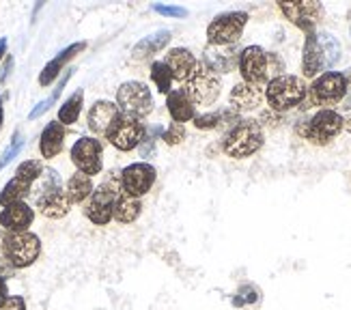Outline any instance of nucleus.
I'll use <instances>...</instances> for the list:
<instances>
[{"instance_id":"obj_15","label":"nucleus","mask_w":351,"mask_h":310,"mask_svg":"<svg viewBox=\"0 0 351 310\" xmlns=\"http://www.w3.org/2000/svg\"><path fill=\"white\" fill-rule=\"evenodd\" d=\"M145 126L138 119H132L125 115H119V119L112 123V128L106 132V138L110 141V145L119 151H132L141 145L145 136Z\"/></svg>"},{"instance_id":"obj_18","label":"nucleus","mask_w":351,"mask_h":310,"mask_svg":"<svg viewBox=\"0 0 351 310\" xmlns=\"http://www.w3.org/2000/svg\"><path fill=\"white\" fill-rule=\"evenodd\" d=\"M164 63L169 65V69L173 73V80L188 82L198 67V58L188 48H173V50H169V54H166Z\"/></svg>"},{"instance_id":"obj_7","label":"nucleus","mask_w":351,"mask_h":310,"mask_svg":"<svg viewBox=\"0 0 351 310\" xmlns=\"http://www.w3.org/2000/svg\"><path fill=\"white\" fill-rule=\"evenodd\" d=\"M181 88L194 106H211L220 97L222 84H220V75L209 71L203 63H198L192 78L188 82H183Z\"/></svg>"},{"instance_id":"obj_10","label":"nucleus","mask_w":351,"mask_h":310,"mask_svg":"<svg viewBox=\"0 0 351 310\" xmlns=\"http://www.w3.org/2000/svg\"><path fill=\"white\" fill-rule=\"evenodd\" d=\"M343 128H345L343 115L332 110V108H322V110L315 112L313 119L304 126L302 134L313 145H328L343 132Z\"/></svg>"},{"instance_id":"obj_39","label":"nucleus","mask_w":351,"mask_h":310,"mask_svg":"<svg viewBox=\"0 0 351 310\" xmlns=\"http://www.w3.org/2000/svg\"><path fill=\"white\" fill-rule=\"evenodd\" d=\"M0 310H26V302L22 296H9L5 302H0Z\"/></svg>"},{"instance_id":"obj_26","label":"nucleus","mask_w":351,"mask_h":310,"mask_svg":"<svg viewBox=\"0 0 351 310\" xmlns=\"http://www.w3.org/2000/svg\"><path fill=\"white\" fill-rule=\"evenodd\" d=\"M143 213V200L136 198V196H128L121 192L117 203H114V211H112V218L121 224H132L141 218Z\"/></svg>"},{"instance_id":"obj_31","label":"nucleus","mask_w":351,"mask_h":310,"mask_svg":"<svg viewBox=\"0 0 351 310\" xmlns=\"http://www.w3.org/2000/svg\"><path fill=\"white\" fill-rule=\"evenodd\" d=\"M317 39H319V45H322V50H324L328 69H332L341 60V43L332 33H317Z\"/></svg>"},{"instance_id":"obj_29","label":"nucleus","mask_w":351,"mask_h":310,"mask_svg":"<svg viewBox=\"0 0 351 310\" xmlns=\"http://www.w3.org/2000/svg\"><path fill=\"white\" fill-rule=\"evenodd\" d=\"M30 188H33L30 183L13 177L3 188V192H0V205L9 207V205H15V203H22V198L30 194Z\"/></svg>"},{"instance_id":"obj_43","label":"nucleus","mask_w":351,"mask_h":310,"mask_svg":"<svg viewBox=\"0 0 351 310\" xmlns=\"http://www.w3.org/2000/svg\"><path fill=\"white\" fill-rule=\"evenodd\" d=\"M5 54H7V39H0V60L5 58Z\"/></svg>"},{"instance_id":"obj_33","label":"nucleus","mask_w":351,"mask_h":310,"mask_svg":"<svg viewBox=\"0 0 351 310\" xmlns=\"http://www.w3.org/2000/svg\"><path fill=\"white\" fill-rule=\"evenodd\" d=\"M162 132L164 130L160 126H154V128L145 130V136H143V141L138 145L141 158H145V160L154 158V155H156V143H158V138H162Z\"/></svg>"},{"instance_id":"obj_6","label":"nucleus","mask_w":351,"mask_h":310,"mask_svg":"<svg viewBox=\"0 0 351 310\" xmlns=\"http://www.w3.org/2000/svg\"><path fill=\"white\" fill-rule=\"evenodd\" d=\"M117 108L121 115L141 121L154 110V95H151L147 84L130 80L121 84L117 91Z\"/></svg>"},{"instance_id":"obj_13","label":"nucleus","mask_w":351,"mask_h":310,"mask_svg":"<svg viewBox=\"0 0 351 310\" xmlns=\"http://www.w3.org/2000/svg\"><path fill=\"white\" fill-rule=\"evenodd\" d=\"M158 179L156 166H151L149 162H136L130 164L121 170V192L128 196L143 198Z\"/></svg>"},{"instance_id":"obj_3","label":"nucleus","mask_w":351,"mask_h":310,"mask_svg":"<svg viewBox=\"0 0 351 310\" xmlns=\"http://www.w3.org/2000/svg\"><path fill=\"white\" fill-rule=\"evenodd\" d=\"M306 95H308V86L304 82V78L291 73H282L278 78H274L265 86V99L271 110L276 112L291 110V108L300 106L306 99Z\"/></svg>"},{"instance_id":"obj_17","label":"nucleus","mask_w":351,"mask_h":310,"mask_svg":"<svg viewBox=\"0 0 351 310\" xmlns=\"http://www.w3.org/2000/svg\"><path fill=\"white\" fill-rule=\"evenodd\" d=\"M265 99V91L263 86H256V84H248V82H239L233 86L231 91V108L235 112H250L254 108L261 106V102Z\"/></svg>"},{"instance_id":"obj_36","label":"nucleus","mask_w":351,"mask_h":310,"mask_svg":"<svg viewBox=\"0 0 351 310\" xmlns=\"http://www.w3.org/2000/svg\"><path fill=\"white\" fill-rule=\"evenodd\" d=\"M24 149V136L20 134V132H15L13 134V141H11V145L5 149V153L3 155H0V168H5L13 158H15V155H18L20 151Z\"/></svg>"},{"instance_id":"obj_40","label":"nucleus","mask_w":351,"mask_h":310,"mask_svg":"<svg viewBox=\"0 0 351 310\" xmlns=\"http://www.w3.org/2000/svg\"><path fill=\"white\" fill-rule=\"evenodd\" d=\"M11 69H13V56H7V58H5V63H3V67H0V84H5V82H7V78H9Z\"/></svg>"},{"instance_id":"obj_30","label":"nucleus","mask_w":351,"mask_h":310,"mask_svg":"<svg viewBox=\"0 0 351 310\" xmlns=\"http://www.w3.org/2000/svg\"><path fill=\"white\" fill-rule=\"evenodd\" d=\"M224 121H233L237 123L239 117L237 112L233 110H226V112H207V115H196L194 117V128L196 130H216L218 126H222Z\"/></svg>"},{"instance_id":"obj_25","label":"nucleus","mask_w":351,"mask_h":310,"mask_svg":"<svg viewBox=\"0 0 351 310\" xmlns=\"http://www.w3.org/2000/svg\"><path fill=\"white\" fill-rule=\"evenodd\" d=\"M171 39H173L171 30H166V28L156 30L154 35L143 37L138 43L134 45L132 58H134V60H147L149 56H154V54H158L160 50H164L166 45H169V41H171Z\"/></svg>"},{"instance_id":"obj_9","label":"nucleus","mask_w":351,"mask_h":310,"mask_svg":"<svg viewBox=\"0 0 351 310\" xmlns=\"http://www.w3.org/2000/svg\"><path fill=\"white\" fill-rule=\"evenodd\" d=\"M246 24H248L246 11H228V13L218 15V18L207 26L209 45H235L241 39Z\"/></svg>"},{"instance_id":"obj_21","label":"nucleus","mask_w":351,"mask_h":310,"mask_svg":"<svg viewBox=\"0 0 351 310\" xmlns=\"http://www.w3.org/2000/svg\"><path fill=\"white\" fill-rule=\"evenodd\" d=\"M35 220V211L30 209L24 200L22 203L9 205L0 211V226H3L7 232H24L28 230V226Z\"/></svg>"},{"instance_id":"obj_11","label":"nucleus","mask_w":351,"mask_h":310,"mask_svg":"<svg viewBox=\"0 0 351 310\" xmlns=\"http://www.w3.org/2000/svg\"><path fill=\"white\" fill-rule=\"evenodd\" d=\"M278 9L289 22L308 35L315 33L317 24L324 18V5L317 3V0H282V3H278Z\"/></svg>"},{"instance_id":"obj_14","label":"nucleus","mask_w":351,"mask_h":310,"mask_svg":"<svg viewBox=\"0 0 351 310\" xmlns=\"http://www.w3.org/2000/svg\"><path fill=\"white\" fill-rule=\"evenodd\" d=\"M104 147L97 138L90 136H82L75 141V145L71 147V162L78 168V173H84L88 177L99 175L104 168Z\"/></svg>"},{"instance_id":"obj_19","label":"nucleus","mask_w":351,"mask_h":310,"mask_svg":"<svg viewBox=\"0 0 351 310\" xmlns=\"http://www.w3.org/2000/svg\"><path fill=\"white\" fill-rule=\"evenodd\" d=\"M119 108L112 104V102H106V99H99L95 102L93 106H90L88 110V130L97 134V136H106V132H108L112 128V123L119 119Z\"/></svg>"},{"instance_id":"obj_41","label":"nucleus","mask_w":351,"mask_h":310,"mask_svg":"<svg viewBox=\"0 0 351 310\" xmlns=\"http://www.w3.org/2000/svg\"><path fill=\"white\" fill-rule=\"evenodd\" d=\"M9 296H7V281L3 276H0V302H5Z\"/></svg>"},{"instance_id":"obj_1","label":"nucleus","mask_w":351,"mask_h":310,"mask_svg":"<svg viewBox=\"0 0 351 310\" xmlns=\"http://www.w3.org/2000/svg\"><path fill=\"white\" fill-rule=\"evenodd\" d=\"M265 136L263 128L258 126V121L254 119H239L235 126L226 132L224 141H222V151L228 158L243 160L254 155L258 149L263 147Z\"/></svg>"},{"instance_id":"obj_37","label":"nucleus","mask_w":351,"mask_h":310,"mask_svg":"<svg viewBox=\"0 0 351 310\" xmlns=\"http://www.w3.org/2000/svg\"><path fill=\"white\" fill-rule=\"evenodd\" d=\"M183 138H186V128H183L181 123H171V126L162 132V141L171 147L183 143Z\"/></svg>"},{"instance_id":"obj_12","label":"nucleus","mask_w":351,"mask_h":310,"mask_svg":"<svg viewBox=\"0 0 351 310\" xmlns=\"http://www.w3.org/2000/svg\"><path fill=\"white\" fill-rule=\"evenodd\" d=\"M237 69L243 82L263 86L269 80V52H265L261 45H248L239 52Z\"/></svg>"},{"instance_id":"obj_8","label":"nucleus","mask_w":351,"mask_h":310,"mask_svg":"<svg viewBox=\"0 0 351 310\" xmlns=\"http://www.w3.org/2000/svg\"><path fill=\"white\" fill-rule=\"evenodd\" d=\"M347 78L341 71H326L319 78H315V82L308 88V99L313 106H337L339 102L345 99L347 95Z\"/></svg>"},{"instance_id":"obj_42","label":"nucleus","mask_w":351,"mask_h":310,"mask_svg":"<svg viewBox=\"0 0 351 310\" xmlns=\"http://www.w3.org/2000/svg\"><path fill=\"white\" fill-rule=\"evenodd\" d=\"M3 123H5V106H3V95H0V130H3Z\"/></svg>"},{"instance_id":"obj_20","label":"nucleus","mask_w":351,"mask_h":310,"mask_svg":"<svg viewBox=\"0 0 351 310\" xmlns=\"http://www.w3.org/2000/svg\"><path fill=\"white\" fill-rule=\"evenodd\" d=\"M328 63L322 45H319L317 33L306 35V43H304V54H302V71L306 78H319L322 73H326Z\"/></svg>"},{"instance_id":"obj_4","label":"nucleus","mask_w":351,"mask_h":310,"mask_svg":"<svg viewBox=\"0 0 351 310\" xmlns=\"http://www.w3.org/2000/svg\"><path fill=\"white\" fill-rule=\"evenodd\" d=\"M39 179H41V185L37 194V209L41 211V215H45V218H50V220L65 218L71 209V203L63 190V185H60L58 173L52 168H45Z\"/></svg>"},{"instance_id":"obj_35","label":"nucleus","mask_w":351,"mask_h":310,"mask_svg":"<svg viewBox=\"0 0 351 310\" xmlns=\"http://www.w3.org/2000/svg\"><path fill=\"white\" fill-rule=\"evenodd\" d=\"M258 302H261V291H258L254 285H241L233 298V306H237V308L258 304Z\"/></svg>"},{"instance_id":"obj_22","label":"nucleus","mask_w":351,"mask_h":310,"mask_svg":"<svg viewBox=\"0 0 351 310\" xmlns=\"http://www.w3.org/2000/svg\"><path fill=\"white\" fill-rule=\"evenodd\" d=\"M86 48V41H78V43H71V45H67V48L63 50V52H58L48 65L43 67V71L39 73V84L41 86H50L56 78H58V73L63 71V67L69 63V60L75 56V54H80L82 50Z\"/></svg>"},{"instance_id":"obj_5","label":"nucleus","mask_w":351,"mask_h":310,"mask_svg":"<svg viewBox=\"0 0 351 310\" xmlns=\"http://www.w3.org/2000/svg\"><path fill=\"white\" fill-rule=\"evenodd\" d=\"M119 194H121V173L119 177L117 173H110V177L101 185H97V190H93V194L84 200V215L95 226H106L112 220V211Z\"/></svg>"},{"instance_id":"obj_32","label":"nucleus","mask_w":351,"mask_h":310,"mask_svg":"<svg viewBox=\"0 0 351 310\" xmlns=\"http://www.w3.org/2000/svg\"><path fill=\"white\" fill-rule=\"evenodd\" d=\"M151 80H154L156 88L160 93H164V95H169V93L173 91L171 84H173V73L169 69V65L164 63V60H156L154 65H151Z\"/></svg>"},{"instance_id":"obj_27","label":"nucleus","mask_w":351,"mask_h":310,"mask_svg":"<svg viewBox=\"0 0 351 310\" xmlns=\"http://www.w3.org/2000/svg\"><path fill=\"white\" fill-rule=\"evenodd\" d=\"M93 179L84 173H75L69 177L67 185H65V194L69 198L71 205H78V203H84V200L93 194Z\"/></svg>"},{"instance_id":"obj_16","label":"nucleus","mask_w":351,"mask_h":310,"mask_svg":"<svg viewBox=\"0 0 351 310\" xmlns=\"http://www.w3.org/2000/svg\"><path fill=\"white\" fill-rule=\"evenodd\" d=\"M201 63L216 75L231 73L235 71L239 63V50H237V45H209L207 43Z\"/></svg>"},{"instance_id":"obj_34","label":"nucleus","mask_w":351,"mask_h":310,"mask_svg":"<svg viewBox=\"0 0 351 310\" xmlns=\"http://www.w3.org/2000/svg\"><path fill=\"white\" fill-rule=\"evenodd\" d=\"M41 175H43V164L39 160H26L18 166V170H15V177L30 183V185H33Z\"/></svg>"},{"instance_id":"obj_2","label":"nucleus","mask_w":351,"mask_h":310,"mask_svg":"<svg viewBox=\"0 0 351 310\" xmlns=\"http://www.w3.org/2000/svg\"><path fill=\"white\" fill-rule=\"evenodd\" d=\"M0 254L13 270L30 267L41 254V239L35 232H5L0 237Z\"/></svg>"},{"instance_id":"obj_23","label":"nucleus","mask_w":351,"mask_h":310,"mask_svg":"<svg viewBox=\"0 0 351 310\" xmlns=\"http://www.w3.org/2000/svg\"><path fill=\"white\" fill-rule=\"evenodd\" d=\"M63 145H65V126L58 121H50L48 126L43 128L41 138H39L41 158L45 160L56 158V155L63 151Z\"/></svg>"},{"instance_id":"obj_44","label":"nucleus","mask_w":351,"mask_h":310,"mask_svg":"<svg viewBox=\"0 0 351 310\" xmlns=\"http://www.w3.org/2000/svg\"><path fill=\"white\" fill-rule=\"evenodd\" d=\"M345 108H347V110H351V97L345 99Z\"/></svg>"},{"instance_id":"obj_24","label":"nucleus","mask_w":351,"mask_h":310,"mask_svg":"<svg viewBox=\"0 0 351 310\" xmlns=\"http://www.w3.org/2000/svg\"><path fill=\"white\" fill-rule=\"evenodd\" d=\"M166 108H169V115L173 123H188L194 121L196 117V106L188 99V95L183 93V88H173L166 97Z\"/></svg>"},{"instance_id":"obj_28","label":"nucleus","mask_w":351,"mask_h":310,"mask_svg":"<svg viewBox=\"0 0 351 310\" xmlns=\"http://www.w3.org/2000/svg\"><path fill=\"white\" fill-rule=\"evenodd\" d=\"M82 104H84V91L78 88L63 102V106L58 108V123H63V126H73L82 112Z\"/></svg>"},{"instance_id":"obj_38","label":"nucleus","mask_w":351,"mask_h":310,"mask_svg":"<svg viewBox=\"0 0 351 310\" xmlns=\"http://www.w3.org/2000/svg\"><path fill=\"white\" fill-rule=\"evenodd\" d=\"M154 11L160 13V15H166V18H186L188 15V9L183 7H175V5H154Z\"/></svg>"}]
</instances>
